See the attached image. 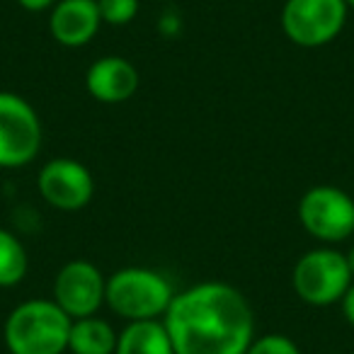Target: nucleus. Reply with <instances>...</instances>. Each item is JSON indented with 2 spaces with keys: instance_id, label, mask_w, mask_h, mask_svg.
Listing matches in <instances>:
<instances>
[{
  "instance_id": "8",
  "label": "nucleus",
  "mask_w": 354,
  "mask_h": 354,
  "mask_svg": "<svg viewBox=\"0 0 354 354\" xmlns=\"http://www.w3.org/2000/svg\"><path fill=\"white\" fill-rule=\"evenodd\" d=\"M37 189L49 207L59 212H78L93 199L95 180L75 158H51L37 175Z\"/></svg>"
},
{
  "instance_id": "18",
  "label": "nucleus",
  "mask_w": 354,
  "mask_h": 354,
  "mask_svg": "<svg viewBox=\"0 0 354 354\" xmlns=\"http://www.w3.org/2000/svg\"><path fill=\"white\" fill-rule=\"evenodd\" d=\"M56 3H59V0H17V6L30 12H46V10H51Z\"/></svg>"
},
{
  "instance_id": "3",
  "label": "nucleus",
  "mask_w": 354,
  "mask_h": 354,
  "mask_svg": "<svg viewBox=\"0 0 354 354\" xmlns=\"http://www.w3.org/2000/svg\"><path fill=\"white\" fill-rule=\"evenodd\" d=\"M175 299L170 279L151 267H124L107 277L104 306L127 323L162 320Z\"/></svg>"
},
{
  "instance_id": "15",
  "label": "nucleus",
  "mask_w": 354,
  "mask_h": 354,
  "mask_svg": "<svg viewBox=\"0 0 354 354\" xmlns=\"http://www.w3.org/2000/svg\"><path fill=\"white\" fill-rule=\"evenodd\" d=\"M102 25L124 27L138 15V0H97Z\"/></svg>"
},
{
  "instance_id": "4",
  "label": "nucleus",
  "mask_w": 354,
  "mask_h": 354,
  "mask_svg": "<svg viewBox=\"0 0 354 354\" xmlns=\"http://www.w3.org/2000/svg\"><path fill=\"white\" fill-rule=\"evenodd\" d=\"M354 281L344 252L335 248H315L296 260L291 272V286L296 296L308 306L339 304L344 291Z\"/></svg>"
},
{
  "instance_id": "1",
  "label": "nucleus",
  "mask_w": 354,
  "mask_h": 354,
  "mask_svg": "<svg viewBox=\"0 0 354 354\" xmlns=\"http://www.w3.org/2000/svg\"><path fill=\"white\" fill-rule=\"evenodd\" d=\"M162 323L175 354H245L255 339V313L226 281L177 291Z\"/></svg>"
},
{
  "instance_id": "13",
  "label": "nucleus",
  "mask_w": 354,
  "mask_h": 354,
  "mask_svg": "<svg viewBox=\"0 0 354 354\" xmlns=\"http://www.w3.org/2000/svg\"><path fill=\"white\" fill-rule=\"evenodd\" d=\"M119 333L100 315H85L71 323L68 352L71 354H114Z\"/></svg>"
},
{
  "instance_id": "2",
  "label": "nucleus",
  "mask_w": 354,
  "mask_h": 354,
  "mask_svg": "<svg viewBox=\"0 0 354 354\" xmlns=\"http://www.w3.org/2000/svg\"><path fill=\"white\" fill-rule=\"evenodd\" d=\"M71 323L73 318L54 299H30L10 310L3 339L10 354H64Z\"/></svg>"
},
{
  "instance_id": "7",
  "label": "nucleus",
  "mask_w": 354,
  "mask_h": 354,
  "mask_svg": "<svg viewBox=\"0 0 354 354\" xmlns=\"http://www.w3.org/2000/svg\"><path fill=\"white\" fill-rule=\"evenodd\" d=\"M299 221L308 236L333 245L354 233V199L344 189L318 185L299 202Z\"/></svg>"
},
{
  "instance_id": "20",
  "label": "nucleus",
  "mask_w": 354,
  "mask_h": 354,
  "mask_svg": "<svg viewBox=\"0 0 354 354\" xmlns=\"http://www.w3.org/2000/svg\"><path fill=\"white\" fill-rule=\"evenodd\" d=\"M344 3H347V8H349V10H354V0H344Z\"/></svg>"
},
{
  "instance_id": "9",
  "label": "nucleus",
  "mask_w": 354,
  "mask_h": 354,
  "mask_svg": "<svg viewBox=\"0 0 354 354\" xmlns=\"http://www.w3.org/2000/svg\"><path fill=\"white\" fill-rule=\"evenodd\" d=\"M104 291H107V277L93 262L71 260L56 272L51 299L75 320L97 315V310L104 306Z\"/></svg>"
},
{
  "instance_id": "14",
  "label": "nucleus",
  "mask_w": 354,
  "mask_h": 354,
  "mask_svg": "<svg viewBox=\"0 0 354 354\" xmlns=\"http://www.w3.org/2000/svg\"><path fill=\"white\" fill-rule=\"evenodd\" d=\"M30 257L22 241L8 228H0V289L17 286L27 277Z\"/></svg>"
},
{
  "instance_id": "11",
  "label": "nucleus",
  "mask_w": 354,
  "mask_h": 354,
  "mask_svg": "<svg viewBox=\"0 0 354 354\" xmlns=\"http://www.w3.org/2000/svg\"><path fill=\"white\" fill-rule=\"evenodd\" d=\"M90 97L102 104H122L138 90V71L124 56H102L85 73Z\"/></svg>"
},
{
  "instance_id": "16",
  "label": "nucleus",
  "mask_w": 354,
  "mask_h": 354,
  "mask_svg": "<svg viewBox=\"0 0 354 354\" xmlns=\"http://www.w3.org/2000/svg\"><path fill=\"white\" fill-rule=\"evenodd\" d=\"M245 354H301L299 344L284 333H267L252 339Z\"/></svg>"
},
{
  "instance_id": "5",
  "label": "nucleus",
  "mask_w": 354,
  "mask_h": 354,
  "mask_svg": "<svg viewBox=\"0 0 354 354\" xmlns=\"http://www.w3.org/2000/svg\"><path fill=\"white\" fill-rule=\"evenodd\" d=\"M41 138V119L30 100L0 90V167L17 170L30 165L39 156Z\"/></svg>"
},
{
  "instance_id": "17",
  "label": "nucleus",
  "mask_w": 354,
  "mask_h": 354,
  "mask_svg": "<svg viewBox=\"0 0 354 354\" xmlns=\"http://www.w3.org/2000/svg\"><path fill=\"white\" fill-rule=\"evenodd\" d=\"M339 308H342L344 320L354 328V281L349 284V289L344 291L342 299H339Z\"/></svg>"
},
{
  "instance_id": "6",
  "label": "nucleus",
  "mask_w": 354,
  "mask_h": 354,
  "mask_svg": "<svg viewBox=\"0 0 354 354\" xmlns=\"http://www.w3.org/2000/svg\"><path fill=\"white\" fill-rule=\"evenodd\" d=\"M347 12L344 0H286L281 8V30L296 46L320 49L337 39Z\"/></svg>"
},
{
  "instance_id": "21",
  "label": "nucleus",
  "mask_w": 354,
  "mask_h": 354,
  "mask_svg": "<svg viewBox=\"0 0 354 354\" xmlns=\"http://www.w3.org/2000/svg\"><path fill=\"white\" fill-rule=\"evenodd\" d=\"M352 354H354V352H352Z\"/></svg>"
},
{
  "instance_id": "12",
  "label": "nucleus",
  "mask_w": 354,
  "mask_h": 354,
  "mask_svg": "<svg viewBox=\"0 0 354 354\" xmlns=\"http://www.w3.org/2000/svg\"><path fill=\"white\" fill-rule=\"evenodd\" d=\"M114 354H175V349L162 320H136L119 333Z\"/></svg>"
},
{
  "instance_id": "10",
  "label": "nucleus",
  "mask_w": 354,
  "mask_h": 354,
  "mask_svg": "<svg viewBox=\"0 0 354 354\" xmlns=\"http://www.w3.org/2000/svg\"><path fill=\"white\" fill-rule=\"evenodd\" d=\"M49 12L51 37L66 49L90 44L102 25L97 0H59Z\"/></svg>"
},
{
  "instance_id": "19",
  "label": "nucleus",
  "mask_w": 354,
  "mask_h": 354,
  "mask_svg": "<svg viewBox=\"0 0 354 354\" xmlns=\"http://www.w3.org/2000/svg\"><path fill=\"white\" fill-rule=\"evenodd\" d=\"M344 257H347V265H349V272H352L354 277V245L349 248V252H344Z\"/></svg>"
}]
</instances>
